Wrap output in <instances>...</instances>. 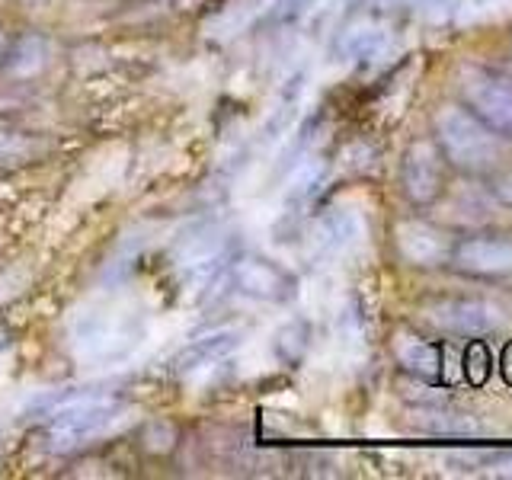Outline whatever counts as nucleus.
<instances>
[{"label":"nucleus","instance_id":"nucleus-2","mask_svg":"<svg viewBox=\"0 0 512 480\" xmlns=\"http://www.w3.org/2000/svg\"><path fill=\"white\" fill-rule=\"evenodd\" d=\"M122 407L116 400H77V404L58 410L45 426V448L48 452H71L119 423Z\"/></svg>","mask_w":512,"mask_h":480},{"label":"nucleus","instance_id":"nucleus-16","mask_svg":"<svg viewBox=\"0 0 512 480\" xmlns=\"http://www.w3.org/2000/svg\"><path fill=\"white\" fill-rule=\"evenodd\" d=\"M320 180H324V167H320V164H304V167L298 170V176L292 180V186H288V205L308 202V199L314 196V192H317Z\"/></svg>","mask_w":512,"mask_h":480},{"label":"nucleus","instance_id":"nucleus-5","mask_svg":"<svg viewBox=\"0 0 512 480\" xmlns=\"http://www.w3.org/2000/svg\"><path fill=\"white\" fill-rule=\"evenodd\" d=\"M231 282L240 295L256 301H285L295 292L292 272L272 260H263V256H244V260H237L231 266Z\"/></svg>","mask_w":512,"mask_h":480},{"label":"nucleus","instance_id":"nucleus-17","mask_svg":"<svg viewBox=\"0 0 512 480\" xmlns=\"http://www.w3.org/2000/svg\"><path fill=\"white\" fill-rule=\"evenodd\" d=\"M480 365H490V352L480 346V343H474L471 349H468V378L474 381V384H480L487 375L480 372Z\"/></svg>","mask_w":512,"mask_h":480},{"label":"nucleus","instance_id":"nucleus-10","mask_svg":"<svg viewBox=\"0 0 512 480\" xmlns=\"http://www.w3.org/2000/svg\"><path fill=\"white\" fill-rule=\"evenodd\" d=\"M237 346H240V330H234V327L212 330V333L199 336V340H192L189 346H183L180 352H176L173 372L176 375H196V372H202V368L228 359Z\"/></svg>","mask_w":512,"mask_h":480},{"label":"nucleus","instance_id":"nucleus-20","mask_svg":"<svg viewBox=\"0 0 512 480\" xmlns=\"http://www.w3.org/2000/svg\"><path fill=\"white\" fill-rule=\"evenodd\" d=\"M375 7H397V4H410V0H368Z\"/></svg>","mask_w":512,"mask_h":480},{"label":"nucleus","instance_id":"nucleus-22","mask_svg":"<svg viewBox=\"0 0 512 480\" xmlns=\"http://www.w3.org/2000/svg\"><path fill=\"white\" fill-rule=\"evenodd\" d=\"M0 52H4V32H0Z\"/></svg>","mask_w":512,"mask_h":480},{"label":"nucleus","instance_id":"nucleus-8","mask_svg":"<svg viewBox=\"0 0 512 480\" xmlns=\"http://www.w3.org/2000/svg\"><path fill=\"white\" fill-rule=\"evenodd\" d=\"M452 263L468 276H503L512 272V237H464L452 247Z\"/></svg>","mask_w":512,"mask_h":480},{"label":"nucleus","instance_id":"nucleus-19","mask_svg":"<svg viewBox=\"0 0 512 480\" xmlns=\"http://www.w3.org/2000/svg\"><path fill=\"white\" fill-rule=\"evenodd\" d=\"M490 189H493V196L500 199L503 205H512V170H506V173L496 176Z\"/></svg>","mask_w":512,"mask_h":480},{"label":"nucleus","instance_id":"nucleus-3","mask_svg":"<svg viewBox=\"0 0 512 480\" xmlns=\"http://www.w3.org/2000/svg\"><path fill=\"white\" fill-rule=\"evenodd\" d=\"M461 100L464 109L493 128L500 138H512V80L493 71L468 68L461 71Z\"/></svg>","mask_w":512,"mask_h":480},{"label":"nucleus","instance_id":"nucleus-7","mask_svg":"<svg viewBox=\"0 0 512 480\" xmlns=\"http://www.w3.org/2000/svg\"><path fill=\"white\" fill-rule=\"evenodd\" d=\"M397 250L404 256L407 263L413 266H423V269H432V266H445L452 260V237H448L442 228L436 224H426V221H400L397 224Z\"/></svg>","mask_w":512,"mask_h":480},{"label":"nucleus","instance_id":"nucleus-6","mask_svg":"<svg viewBox=\"0 0 512 480\" xmlns=\"http://www.w3.org/2000/svg\"><path fill=\"white\" fill-rule=\"evenodd\" d=\"M400 180H404L407 199L416 205L432 202L442 192V151L432 141H416L404 154V167H400Z\"/></svg>","mask_w":512,"mask_h":480},{"label":"nucleus","instance_id":"nucleus-1","mask_svg":"<svg viewBox=\"0 0 512 480\" xmlns=\"http://www.w3.org/2000/svg\"><path fill=\"white\" fill-rule=\"evenodd\" d=\"M436 141L448 164L468 173L490 170L503 154L500 135L461 106H445L436 116Z\"/></svg>","mask_w":512,"mask_h":480},{"label":"nucleus","instance_id":"nucleus-18","mask_svg":"<svg viewBox=\"0 0 512 480\" xmlns=\"http://www.w3.org/2000/svg\"><path fill=\"white\" fill-rule=\"evenodd\" d=\"M317 4V0H279V16H285V20H295V16L308 13L311 7Z\"/></svg>","mask_w":512,"mask_h":480},{"label":"nucleus","instance_id":"nucleus-14","mask_svg":"<svg viewBox=\"0 0 512 480\" xmlns=\"http://www.w3.org/2000/svg\"><path fill=\"white\" fill-rule=\"evenodd\" d=\"M48 39H42V36H23L20 42L13 45V52H10V61H7V71L10 74H16V77H26V74H36V71H42V64L48 61Z\"/></svg>","mask_w":512,"mask_h":480},{"label":"nucleus","instance_id":"nucleus-11","mask_svg":"<svg viewBox=\"0 0 512 480\" xmlns=\"http://www.w3.org/2000/svg\"><path fill=\"white\" fill-rule=\"evenodd\" d=\"M394 356L416 378H426V381L442 378V349L426 343L423 336L407 333V330L397 333L394 336Z\"/></svg>","mask_w":512,"mask_h":480},{"label":"nucleus","instance_id":"nucleus-21","mask_svg":"<svg viewBox=\"0 0 512 480\" xmlns=\"http://www.w3.org/2000/svg\"><path fill=\"white\" fill-rule=\"evenodd\" d=\"M506 381H512V346L506 349Z\"/></svg>","mask_w":512,"mask_h":480},{"label":"nucleus","instance_id":"nucleus-15","mask_svg":"<svg viewBox=\"0 0 512 480\" xmlns=\"http://www.w3.org/2000/svg\"><path fill=\"white\" fill-rule=\"evenodd\" d=\"M311 346V327L304 320H288V324L276 333L272 349L285 365H298L304 359V352Z\"/></svg>","mask_w":512,"mask_h":480},{"label":"nucleus","instance_id":"nucleus-13","mask_svg":"<svg viewBox=\"0 0 512 480\" xmlns=\"http://www.w3.org/2000/svg\"><path fill=\"white\" fill-rule=\"evenodd\" d=\"M388 29L384 26H375V23H356L343 32L340 39V55L346 61H372L378 55H384V48H388Z\"/></svg>","mask_w":512,"mask_h":480},{"label":"nucleus","instance_id":"nucleus-9","mask_svg":"<svg viewBox=\"0 0 512 480\" xmlns=\"http://www.w3.org/2000/svg\"><path fill=\"white\" fill-rule=\"evenodd\" d=\"M128 320L116 311H90L77 320V346L87 352V356H106V352H116L119 346L132 343V333H128Z\"/></svg>","mask_w":512,"mask_h":480},{"label":"nucleus","instance_id":"nucleus-12","mask_svg":"<svg viewBox=\"0 0 512 480\" xmlns=\"http://www.w3.org/2000/svg\"><path fill=\"white\" fill-rule=\"evenodd\" d=\"M359 231H362V224L356 215L346 212V208H333V212H327L314 224V247L317 253H327V256L340 253L356 244Z\"/></svg>","mask_w":512,"mask_h":480},{"label":"nucleus","instance_id":"nucleus-4","mask_svg":"<svg viewBox=\"0 0 512 480\" xmlns=\"http://www.w3.org/2000/svg\"><path fill=\"white\" fill-rule=\"evenodd\" d=\"M426 317L439 330L452 333V336H468V340H480V336H490L493 330L503 327V311L496 308V304L477 301V298L436 301L426 311Z\"/></svg>","mask_w":512,"mask_h":480}]
</instances>
